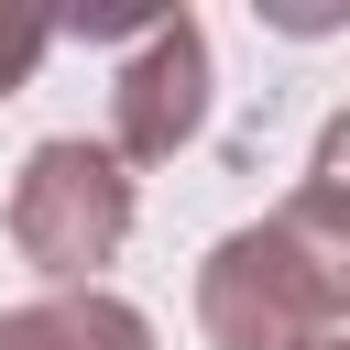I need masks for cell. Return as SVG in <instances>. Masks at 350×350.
Wrapping results in <instances>:
<instances>
[{
  "label": "cell",
  "instance_id": "cell-5",
  "mask_svg": "<svg viewBox=\"0 0 350 350\" xmlns=\"http://www.w3.org/2000/svg\"><path fill=\"white\" fill-rule=\"evenodd\" d=\"M284 208H295V219H317L328 241H350V109L317 131V153H306V186H295Z\"/></svg>",
  "mask_w": 350,
  "mask_h": 350
},
{
  "label": "cell",
  "instance_id": "cell-7",
  "mask_svg": "<svg viewBox=\"0 0 350 350\" xmlns=\"http://www.w3.org/2000/svg\"><path fill=\"white\" fill-rule=\"evenodd\" d=\"M306 350H350V306H339V317H328V328H317Z\"/></svg>",
  "mask_w": 350,
  "mask_h": 350
},
{
  "label": "cell",
  "instance_id": "cell-6",
  "mask_svg": "<svg viewBox=\"0 0 350 350\" xmlns=\"http://www.w3.org/2000/svg\"><path fill=\"white\" fill-rule=\"evenodd\" d=\"M44 44H55L44 22H22V11H0V98H11V88H22L33 66H44Z\"/></svg>",
  "mask_w": 350,
  "mask_h": 350
},
{
  "label": "cell",
  "instance_id": "cell-4",
  "mask_svg": "<svg viewBox=\"0 0 350 350\" xmlns=\"http://www.w3.org/2000/svg\"><path fill=\"white\" fill-rule=\"evenodd\" d=\"M0 350H153V328H142V306L77 284V295H44V306H11Z\"/></svg>",
  "mask_w": 350,
  "mask_h": 350
},
{
  "label": "cell",
  "instance_id": "cell-1",
  "mask_svg": "<svg viewBox=\"0 0 350 350\" xmlns=\"http://www.w3.org/2000/svg\"><path fill=\"white\" fill-rule=\"evenodd\" d=\"M339 306H350V241H328L295 208L230 230L197 262V328H208V350H306Z\"/></svg>",
  "mask_w": 350,
  "mask_h": 350
},
{
  "label": "cell",
  "instance_id": "cell-3",
  "mask_svg": "<svg viewBox=\"0 0 350 350\" xmlns=\"http://www.w3.org/2000/svg\"><path fill=\"white\" fill-rule=\"evenodd\" d=\"M197 120H208V33H197L186 11H164V22H142L131 55H120L109 153H120V164H164V153L197 142Z\"/></svg>",
  "mask_w": 350,
  "mask_h": 350
},
{
  "label": "cell",
  "instance_id": "cell-2",
  "mask_svg": "<svg viewBox=\"0 0 350 350\" xmlns=\"http://www.w3.org/2000/svg\"><path fill=\"white\" fill-rule=\"evenodd\" d=\"M120 241H131V164L88 131L33 142L11 175V252L77 295V284H98V262H120Z\"/></svg>",
  "mask_w": 350,
  "mask_h": 350
}]
</instances>
